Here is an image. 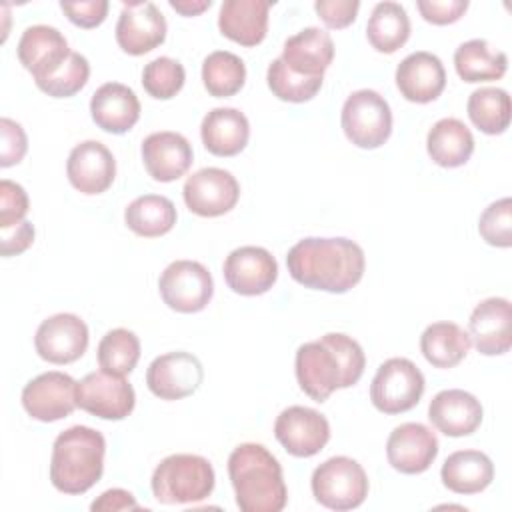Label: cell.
<instances>
[{"mask_svg": "<svg viewBox=\"0 0 512 512\" xmlns=\"http://www.w3.org/2000/svg\"><path fill=\"white\" fill-rule=\"evenodd\" d=\"M364 250L350 238H302L286 254L290 276L312 290L342 294L364 274Z\"/></svg>", "mask_w": 512, "mask_h": 512, "instance_id": "cell-1", "label": "cell"}, {"mask_svg": "<svg viewBox=\"0 0 512 512\" xmlns=\"http://www.w3.org/2000/svg\"><path fill=\"white\" fill-rule=\"evenodd\" d=\"M296 380L316 402L328 400L338 388L354 386L366 366L362 346L340 332H328L296 350Z\"/></svg>", "mask_w": 512, "mask_h": 512, "instance_id": "cell-2", "label": "cell"}, {"mask_svg": "<svg viewBox=\"0 0 512 512\" xmlns=\"http://www.w3.org/2000/svg\"><path fill=\"white\" fill-rule=\"evenodd\" d=\"M228 476L242 512H280L288 502L282 466L262 444L236 446L228 458Z\"/></svg>", "mask_w": 512, "mask_h": 512, "instance_id": "cell-3", "label": "cell"}, {"mask_svg": "<svg viewBox=\"0 0 512 512\" xmlns=\"http://www.w3.org/2000/svg\"><path fill=\"white\" fill-rule=\"evenodd\" d=\"M104 436L90 426L60 432L52 446L50 480L64 494L88 492L104 472Z\"/></svg>", "mask_w": 512, "mask_h": 512, "instance_id": "cell-4", "label": "cell"}, {"mask_svg": "<svg viewBox=\"0 0 512 512\" xmlns=\"http://www.w3.org/2000/svg\"><path fill=\"white\" fill-rule=\"evenodd\" d=\"M214 468L198 454L166 456L152 474V494L160 504H192L214 490Z\"/></svg>", "mask_w": 512, "mask_h": 512, "instance_id": "cell-5", "label": "cell"}, {"mask_svg": "<svg viewBox=\"0 0 512 512\" xmlns=\"http://www.w3.org/2000/svg\"><path fill=\"white\" fill-rule=\"evenodd\" d=\"M310 486L316 502L338 512L358 508L368 496V476L348 456H334L322 462L312 472Z\"/></svg>", "mask_w": 512, "mask_h": 512, "instance_id": "cell-6", "label": "cell"}, {"mask_svg": "<svg viewBox=\"0 0 512 512\" xmlns=\"http://www.w3.org/2000/svg\"><path fill=\"white\" fill-rule=\"evenodd\" d=\"M342 130L358 148H378L392 134V112L376 90H356L342 106Z\"/></svg>", "mask_w": 512, "mask_h": 512, "instance_id": "cell-7", "label": "cell"}, {"mask_svg": "<svg viewBox=\"0 0 512 512\" xmlns=\"http://www.w3.org/2000/svg\"><path fill=\"white\" fill-rule=\"evenodd\" d=\"M424 386V376L412 360L388 358L370 384V400L384 414L408 412L420 402Z\"/></svg>", "mask_w": 512, "mask_h": 512, "instance_id": "cell-8", "label": "cell"}, {"mask_svg": "<svg viewBox=\"0 0 512 512\" xmlns=\"http://www.w3.org/2000/svg\"><path fill=\"white\" fill-rule=\"evenodd\" d=\"M158 288L164 304L182 314L204 310L214 294L208 268L196 260H176L168 264L160 274Z\"/></svg>", "mask_w": 512, "mask_h": 512, "instance_id": "cell-9", "label": "cell"}, {"mask_svg": "<svg viewBox=\"0 0 512 512\" xmlns=\"http://www.w3.org/2000/svg\"><path fill=\"white\" fill-rule=\"evenodd\" d=\"M136 404L132 384L106 370L90 372L76 382V406L104 420H124Z\"/></svg>", "mask_w": 512, "mask_h": 512, "instance_id": "cell-10", "label": "cell"}, {"mask_svg": "<svg viewBox=\"0 0 512 512\" xmlns=\"http://www.w3.org/2000/svg\"><path fill=\"white\" fill-rule=\"evenodd\" d=\"M274 436L296 458L318 454L330 440V424L324 414L308 406H288L274 422Z\"/></svg>", "mask_w": 512, "mask_h": 512, "instance_id": "cell-11", "label": "cell"}, {"mask_svg": "<svg viewBox=\"0 0 512 512\" xmlns=\"http://www.w3.org/2000/svg\"><path fill=\"white\" fill-rule=\"evenodd\" d=\"M182 194L190 212L204 218H216L236 206L240 184L228 170L210 166L188 176Z\"/></svg>", "mask_w": 512, "mask_h": 512, "instance_id": "cell-12", "label": "cell"}, {"mask_svg": "<svg viewBox=\"0 0 512 512\" xmlns=\"http://www.w3.org/2000/svg\"><path fill=\"white\" fill-rule=\"evenodd\" d=\"M166 38V20L154 2L124 0L116 24L118 46L132 56H142Z\"/></svg>", "mask_w": 512, "mask_h": 512, "instance_id": "cell-13", "label": "cell"}, {"mask_svg": "<svg viewBox=\"0 0 512 512\" xmlns=\"http://www.w3.org/2000/svg\"><path fill=\"white\" fill-rule=\"evenodd\" d=\"M204 380L200 360L190 352H168L154 358L146 372V384L160 400H180L194 394Z\"/></svg>", "mask_w": 512, "mask_h": 512, "instance_id": "cell-14", "label": "cell"}, {"mask_svg": "<svg viewBox=\"0 0 512 512\" xmlns=\"http://www.w3.org/2000/svg\"><path fill=\"white\" fill-rule=\"evenodd\" d=\"M34 346L38 356L50 364L76 362L88 348V326L76 314H54L38 326Z\"/></svg>", "mask_w": 512, "mask_h": 512, "instance_id": "cell-15", "label": "cell"}, {"mask_svg": "<svg viewBox=\"0 0 512 512\" xmlns=\"http://www.w3.org/2000/svg\"><path fill=\"white\" fill-rule=\"evenodd\" d=\"M22 406L34 420H62L76 408V382L64 372H44L24 386Z\"/></svg>", "mask_w": 512, "mask_h": 512, "instance_id": "cell-16", "label": "cell"}, {"mask_svg": "<svg viewBox=\"0 0 512 512\" xmlns=\"http://www.w3.org/2000/svg\"><path fill=\"white\" fill-rule=\"evenodd\" d=\"M222 272L228 288L236 294L260 296L274 286L278 264L266 248L240 246L226 256Z\"/></svg>", "mask_w": 512, "mask_h": 512, "instance_id": "cell-17", "label": "cell"}, {"mask_svg": "<svg viewBox=\"0 0 512 512\" xmlns=\"http://www.w3.org/2000/svg\"><path fill=\"white\" fill-rule=\"evenodd\" d=\"M386 456L394 470L402 474H422L438 456V438L420 422H404L390 432Z\"/></svg>", "mask_w": 512, "mask_h": 512, "instance_id": "cell-18", "label": "cell"}, {"mask_svg": "<svg viewBox=\"0 0 512 512\" xmlns=\"http://www.w3.org/2000/svg\"><path fill=\"white\" fill-rule=\"evenodd\" d=\"M70 54L64 34L46 24L28 26L18 42V60L34 76V82L52 76Z\"/></svg>", "mask_w": 512, "mask_h": 512, "instance_id": "cell-19", "label": "cell"}, {"mask_svg": "<svg viewBox=\"0 0 512 512\" xmlns=\"http://www.w3.org/2000/svg\"><path fill=\"white\" fill-rule=\"evenodd\" d=\"M66 174L78 192L102 194L114 182L116 160L102 142L84 140L70 150Z\"/></svg>", "mask_w": 512, "mask_h": 512, "instance_id": "cell-20", "label": "cell"}, {"mask_svg": "<svg viewBox=\"0 0 512 512\" xmlns=\"http://www.w3.org/2000/svg\"><path fill=\"white\" fill-rule=\"evenodd\" d=\"M470 340L484 356L506 354L512 346V306L506 298H486L470 314Z\"/></svg>", "mask_w": 512, "mask_h": 512, "instance_id": "cell-21", "label": "cell"}, {"mask_svg": "<svg viewBox=\"0 0 512 512\" xmlns=\"http://www.w3.org/2000/svg\"><path fill=\"white\" fill-rule=\"evenodd\" d=\"M396 86L400 94L416 104L436 100L446 86L442 60L432 52H412L396 68Z\"/></svg>", "mask_w": 512, "mask_h": 512, "instance_id": "cell-22", "label": "cell"}, {"mask_svg": "<svg viewBox=\"0 0 512 512\" xmlns=\"http://www.w3.org/2000/svg\"><path fill=\"white\" fill-rule=\"evenodd\" d=\"M192 146L178 132H154L142 142V160L146 172L156 182H174L192 166Z\"/></svg>", "mask_w": 512, "mask_h": 512, "instance_id": "cell-23", "label": "cell"}, {"mask_svg": "<svg viewBox=\"0 0 512 512\" xmlns=\"http://www.w3.org/2000/svg\"><path fill=\"white\" fill-rule=\"evenodd\" d=\"M428 418L446 436H468L482 424V404L466 390H442L430 400Z\"/></svg>", "mask_w": 512, "mask_h": 512, "instance_id": "cell-24", "label": "cell"}, {"mask_svg": "<svg viewBox=\"0 0 512 512\" xmlns=\"http://www.w3.org/2000/svg\"><path fill=\"white\" fill-rule=\"evenodd\" d=\"M90 114L104 132L124 134L138 122L140 102L132 88L120 82H106L92 94Z\"/></svg>", "mask_w": 512, "mask_h": 512, "instance_id": "cell-25", "label": "cell"}, {"mask_svg": "<svg viewBox=\"0 0 512 512\" xmlns=\"http://www.w3.org/2000/svg\"><path fill=\"white\" fill-rule=\"evenodd\" d=\"M270 6L268 0H226L220 6L218 28L236 44L256 46L266 38Z\"/></svg>", "mask_w": 512, "mask_h": 512, "instance_id": "cell-26", "label": "cell"}, {"mask_svg": "<svg viewBox=\"0 0 512 512\" xmlns=\"http://www.w3.org/2000/svg\"><path fill=\"white\" fill-rule=\"evenodd\" d=\"M284 64L300 76H324L334 60V42L328 32L308 26L284 42Z\"/></svg>", "mask_w": 512, "mask_h": 512, "instance_id": "cell-27", "label": "cell"}, {"mask_svg": "<svg viewBox=\"0 0 512 512\" xmlns=\"http://www.w3.org/2000/svg\"><path fill=\"white\" fill-rule=\"evenodd\" d=\"M204 148L214 156L240 154L250 138L248 118L236 108L210 110L200 126Z\"/></svg>", "mask_w": 512, "mask_h": 512, "instance_id": "cell-28", "label": "cell"}, {"mask_svg": "<svg viewBox=\"0 0 512 512\" xmlns=\"http://www.w3.org/2000/svg\"><path fill=\"white\" fill-rule=\"evenodd\" d=\"M440 478L456 494H478L490 486L494 464L480 450H456L444 460Z\"/></svg>", "mask_w": 512, "mask_h": 512, "instance_id": "cell-29", "label": "cell"}, {"mask_svg": "<svg viewBox=\"0 0 512 512\" xmlns=\"http://www.w3.org/2000/svg\"><path fill=\"white\" fill-rule=\"evenodd\" d=\"M426 150L434 164L442 168H458L470 160L474 152V136L462 120L442 118L430 128Z\"/></svg>", "mask_w": 512, "mask_h": 512, "instance_id": "cell-30", "label": "cell"}, {"mask_svg": "<svg viewBox=\"0 0 512 512\" xmlns=\"http://www.w3.org/2000/svg\"><path fill=\"white\" fill-rule=\"evenodd\" d=\"M470 346L468 332L446 320L430 324L420 336V350L434 368H454L466 358Z\"/></svg>", "mask_w": 512, "mask_h": 512, "instance_id": "cell-31", "label": "cell"}, {"mask_svg": "<svg viewBox=\"0 0 512 512\" xmlns=\"http://www.w3.org/2000/svg\"><path fill=\"white\" fill-rule=\"evenodd\" d=\"M454 66L464 82H490L506 74L508 58L504 52L492 50L486 40L474 38L456 48Z\"/></svg>", "mask_w": 512, "mask_h": 512, "instance_id": "cell-32", "label": "cell"}, {"mask_svg": "<svg viewBox=\"0 0 512 512\" xmlns=\"http://www.w3.org/2000/svg\"><path fill=\"white\" fill-rule=\"evenodd\" d=\"M124 220L126 226L138 236H164L176 224V206L166 196L144 194L126 206Z\"/></svg>", "mask_w": 512, "mask_h": 512, "instance_id": "cell-33", "label": "cell"}, {"mask_svg": "<svg viewBox=\"0 0 512 512\" xmlns=\"http://www.w3.org/2000/svg\"><path fill=\"white\" fill-rule=\"evenodd\" d=\"M366 36L374 50L392 54L402 48L410 36V18L398 2H380L374 6L368 24Z\"/></svg>", "mask_w": 512, "mask_h": 512, "instance_id": "cell-34", "label": "cell"}, {"mask_svg": "<svg viewBox=\"0 0 512 512\" xmlns=\"http://www.w3.org/2000/svg\"><path fill=\"white\" fill-rule=\"evenodd\" d=\"M472 124L490 136L502 134L510 124V96L502 88H478L466 104Z\"/></svg>", "mask_w": 512, "mask_h": 512, "instance_id": "cell-35", "label": "cell"}, {"mask_svg": "<svg viewBox=\"0 0 512 512\" xmlns=\"http://www.w3.org/2000/svg\"><path fill=\"white\" fill-rule=\"evenodd\" d=\"M246 80V66L240 56L216 50L206 56L202 64V82L210 96L228 98L240 92Z\"/></svg>", "mask_w": 512, "mask_h": 512, "instance_id": "cell-36", "label": "cell"}, {"mask_svg": "<svg viewBox=\"0 0 512 512\" xmlns=\"http://www.w3.org/2000/svg\"><path fill=\"white\" fill-rule=\"evenodd\" d=\"M140 360V340L126 328H114L98 344V364L102 370L126 376Z\"/></svg>", "mask_w": 512, "mask_h": 512, "instance_id": "cell-37", "label": "cell"}, {"mask_svg": "<svg viewBox=\"0 0 512 512\" xmlns=\"http://www.w3.org/2000/svg\"><path fill=\"white\" fill-rule=\"evenodd\" d=\"M268 88L272 94L284 102H308L312 100L324 82V76H300L294 74L282 58H276L268 66Z\"/></svg>", "mask_w": 512, "mask_h": 512, "instance_id": "cell-38", "label": "cell"}, {"mask_svg": "<svg viewBox=\"0 0 512 512\" xmlns=\"http://www.w3.org/2000/svg\"><path fill=\"white\" fill-rule=\"evenodd\" d=\"M186 80L184 66L168 56L154 58L142 70V86L156 100L174 98Z\"/></svg>", "mask_w": 512, "mask_h": 512, "instance_id": "cell-39", "label": "cell"}, {"mask_svg": "<svg viewBox=\"0 0 512 512\" xmlns=\"http://www.w3.org/2000/svg\"><path fill=\"white\" fill-rule=\"evenodd\" d=\"M88 76H90L88 60L82 54L72 52L68 60L52 76L36 82V86L52 98H70L86 86Z\"/></svg>", "mask_w": 512, "mask_h": 512, "instance_id": "cell-40", "label": "cell"}, {"mask_svg": "<svg viewBox=\"0 0 512 512\" xmlns=\"http://www.w3.org/2000/svg\"><path fill=\"white\" fill-rule=\"evenodd\" d=\"M478 232L490 246H512V200L508 196L484 208L478 220Z\"/></svg>", "mask_w": 512, "mask_h": 512, "instance_id": "cell-41", "label": "cell"}, {"mask_svg": "<svg viewBox=\"0 0 512 512\" xmlns=\"http://www.w3.org/2000/svg\"><path fill=\"white\" fill-rule=\"evenodd\" d=\"M28 212L26 190L12 180L0 182V230L12 228L24 220Z\"/></svg>", "mask_w": 512, "mask_h": 512, "instance_id": "cell-42", "label": "cell"}, {"mask_svg": "<svg viewBox=\"0 0 512 512\" xmlns=\"http://www.w3.org/2000/svg\"><path fill=\"white\" fill-rule=\"evenodd\" d=\"M0 136H2L0 166L8 168V166L18 164L28 150V140H26L24 128L10 118H2L0 120Z\"/></svg>", "mask_w": 512, "mask_h": 512, "instance_id": "cell-43", "label": "cell"}, {"mask_svg": "<svg viewBox=\"0 0 512 512\" xmlns=\"http://www.w3.org/2000/svg\"><path fill=\"white\" fill-rule=\"evenodd\" d=\"M418 12L422 18L436 26L454 24L460 20L468 8V0H418Z\"/></svg>", "mask_w": 512, "mask_h": 512, "instance_id": "cell-44", "label": "cell"}, {"mask_svg": "<svg viewBox=\"0 0 512 512\" xmlns=\"http://www.w3.org/2000/svg\"><path fill=\"white\" fill-rule=\"evenodd\" d=\"M60 8L68 16V20L80 28H96L106 20V14H108L106 0L60 2Z\"/></svg>", "mask_w": 512, "mask_h": 512, "instance_id": "cell-45", "label": "cell"}, {"mask_svg": "<svg viewBox=\"0 0 512 512\" xmlns=\"http://www.w3.org/2000/svg\"><path fill=\"white\" fill-rule=\"evenodd\" d=\"M314 10L322 18V22L328 28H346L356 20V14L360 10L358 0H318L314 4Z\"/></svg>", "mask_w": 512, "mask_h": 512, "instance_id": "cell-46", "label": "cell"}, {"mask_svg": "<svg viewBox=\"0 0 512 512\" xmlns=\"http://www.w3.org/2000/svg\"><path fill=\"white\" fill-rule=\"evenodd\" d=\"M32 242H34V226L28 220H22L12 228L0 230V252L6 258L22 254L32 246Z\"/></svg>", "mask_w": 512, "mask_h": 512, "instance_id": "cell-47", "label": "cell"}, {"mask_svg": "<svg viewBox=\"0 0 512 512\" xmlns=\"http://www.w3.org/2000/svg\"><path fill=\"white\" fill-rule=\"evenodd\" d=\"M90 508L96 512H118V510H136L138 504L134 500V496L128 490L122 488H112L102 492L92 504Z\"/></svg>", "mask_w": 512, "mask_h": 512, "instance_id": "cell-48", "label": "cell"}, {"mask_svg": "<svg viewBox=\"0 0 512 512\" xmlns=\"http://www.w3.org/2000/svg\"><path fill=\"white\" fill-rule=\"evenodd\" d=\"M170 6L182 16H198L212 6L210 0H170Z\"/></svg>", "mask_w": 512, "mask_h": 512, "instance_id": "cell-49", "label": "cell"}]
</instances>
